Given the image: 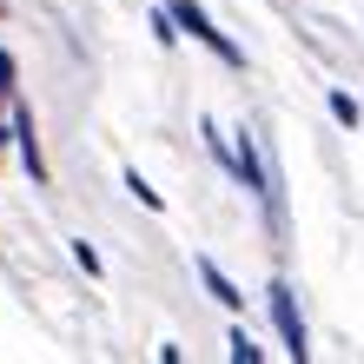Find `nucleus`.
Wrapping results in <instances>:
<instances>
[{"instance_id":"obj_3","label":"nucleus","mask_w":364,"mask_h":364,"mask_svg":"<svg viewBox=\"0 0 364 364\" xmlns=\"http://www.w3.org/2000/svg\"><path fill=\"white\" fill-rule=\"evenodd\" d=\"M199 278H205V291H212V298H219V305H239V291H232V285H225V272H219V265H212V259H199Z\"/></svg>"},{"instance_id":"obj_5","label":"nucleus","mask_w":364,"mask_h":364,"mask_svg":"<svg viewBox=\"0 0 364 364\" xmlns=\"http://www.w3.org/2000/svg\"><path fill=\"white\" fill-rule=\"evenodd\" d=\"M232 358H239V364H259V345H252L245 331H232Z\"/></svg>"},{"instance_id":"obj_2","label":"nucleus","mask_w":364,"mask_h":364,"mask_svg":"<svg viewBox=\"0 0 364 364\" xmlns=\"http://www.w3.org/2000/svg\"><path fill=\"white\" fill-rule=\"evenodd\" d=\"M272 318H278V338H285L291 358H305V318L291 305V285H272Z\"/></svg>"},{"instance_id":"obj_7","label":"nucleus","mask_w":364,"mask_h":364,"mask_svg":"<svg viewBox=\"0 0 364 364\" xmlns=\"http://www.w3.org/2000/svg\"><path fill=\"white\" fill-rule=\"evenodd\" d=\"M7 73H14V60H7V53H0V87H7Z\"/></svg>"},{"instance_id":"obj_1","label":"nucleus","mask_w":364,"mask_h":364,"mask_svg":"<svg viewBox=\"0 0 364 364\" xmlns=\"http://www.w3.org/2000/svg\"><path fill=\"white\" fill-rule=\"evenodd\" d=\"M173 20H179V27H186L192 40H205V47L219 53V60H239V47H232V40H225L219 27H212V20H205V7H199V0H173Z\"/></svg>"},{"instance_id":"obj_6","label":"nucleus","mask_w":364,"mask_h":364,"mask_svg":"<svg viewBox=\"0 0 364 364\" xmlns=\"http://www.w3.org/2000/svg\"><path fill=\"white\" fill-rule=\"evenodd\" d=\"M331 113L345 119V126H358V100H351V93H331Z\"/></svg>"},{"instance_id":"obj_4","label":"nucleus","mask_w":364,"mask_h":364,"mask_svg":"<svg viewBox=\"0 0 364 364\" xmlns=\"http://www.w3.org/2000/svg\"><path fill=\"white\" fill-rule=\"evenodd\" d=\"M126 192H133V199H139V205H159V192H153V186H146L139 173H126Z\"/></svg>"}]
</instances>
